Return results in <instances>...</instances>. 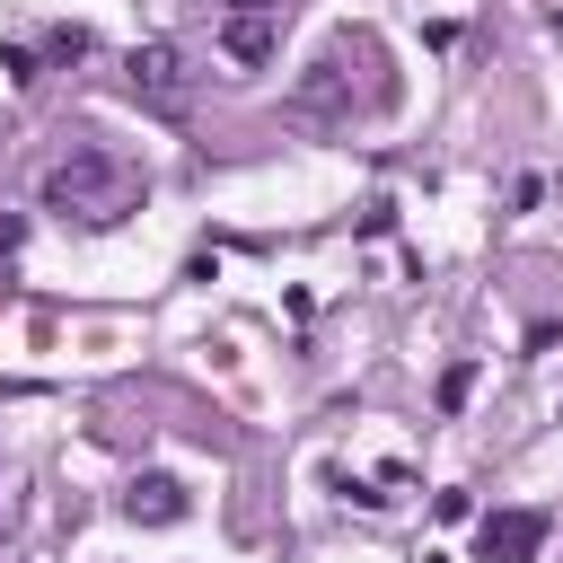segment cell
Segmentation results:
<instances>
[{
  "label": "cell",
  "instance_id": "cell-6",
  "mask_svg": "<svg viewBox=\"0 0 563 563\" xmlns=\"http://www.w3.org/2000/svg\"><path fill=\"white\" fill-rule=\"evenodd\" d=\"M220 62H238V70H255V62H273L282 53V18H264V9H246V18H220Z\"/></svg>",
  "mask_w": 563,
  "mask_h": 563
},
{
  "label": "cell",
  "instance_id": "cell-3",
  "mask_svg": "<svg viewBox=\"0 0 563 563\" xmlns=\"http://www.w3.org/2000/svg\"><path fill=\"white\" fill-rule=\"evenodd\" d=\"M290 114H299V123H352V70H343V44H325V53L299 70Z\"/></svg>",
  "mask_w": 563,
  "mask_h": 563
},
{
  "label": "cell",
  "instance_id": "cell-5",
  "mask_svg": "<svg viewBox=\"0 0 563 563\" xmlns=\"http://www.w3.org/2000/svg\"><path fill=\"white\" fill-rule=\"evenodd\" d=\"M123 519L132 528H176V519H194V493L176 475H132L123 484Z\"/></svg>",
  "mask_w": 563,
  "mask_h": 563
},
{
  "label": "cell",
  "instance_id": "cell-2",
  "mask_svg": "<svg viewBox=\"0 0 563 563\" xmlns=\"http://www.w3.org/2000/svg\"><path fill=\"white\" fill-rule=\"evenodd\" d=\"M123 88H132L141 106H158V114H185V106H194V70H185L176 44H132V53H123Z\"/></svg>",
  "mask_w": 563,
  "mask_h": 563
},
{
  "label": "cell",
  "instance_id": "cell-1",
  "mask_svg": "<svg viewBox=\"0 0 563 563\" xmlns=\"http://www.w3.org/2000/svg\"><path fill=\"white\" fill-rule=\"evenodd\" d=\"M44 211L79 220V229H114L123 211H141V167L123 150H106V141H70L44 167Z\"/></svg>",
  "mask_w": 563,
  "mask_h": 563
},
{
  "label": "cell",
  "instance_id": "cell-8",
  "mask_svg": "<svg viewBox=\"0 0 563 563\" xmlns=\"http://www.w3.org/2000/svg\"><path fill=\"white\" fill-rule=\"evenodd\" d=\"M18 238H26V229H18V220H9V211H0V255H9V246H18Z\"/></svg>",
  "mask_w": 563,
  "mask_h": 563
},
{
  "label": "cell",
  "instance_id": "cell-4",
  "mask_svg": "<svg viewBox=\"0 0 563 563\" xmlns=\"http://www.w3.org/2000/svg\"><path fill=\"white\" fill-rule=\"evenodd\" d=\"M545 510H493L484 528H475V554L484 563H537V545H545Z\"/></svg>",
  "mask_w": 563,
  "mask_h": 563
},
{
  "label": "cell",
  "instance_id": "cell-7",
  "mask_svg": "<svg viewBox=\"0 0 563 563\" xmlns=\"http://www.w3.org/2000/svg\"><path fill=\"white\" fill-rule=\"evenodd\" d=\"M475 361H449V378H440V413H466V396H475Z\"/></svg>",
  "mask_w": 563,
  "mask_h": 563
}]
</instances>
